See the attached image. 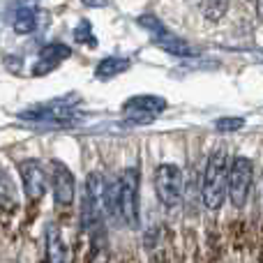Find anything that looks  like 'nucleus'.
<instances>
[{"instance_id": "nucleus-1", "label": "nucleus", "mask_w": 263, "mask_h": 263, "mask_svg": "<svg viewBox=\"0 0 263 263\" xmlns=\"http://www.w3.org/2000/svg\"><path fill=\"white\" fill-rule=\"evenodd\" d=\"M106 180L102 173L92 171L86 178V190L81 196V224L92 238H97L104 229V215L106 210Z\"/></svg>"}, {"instance_id": "nucleus-2", "label": "nucleus", "mask_w": 263, "mask_h": 263, "mask_svg": "<svg viewBox=\"0 0 263 263\" xmlns=\"http://www.w3.org/2000/svg\"><path fill=\"white\" fill-rule=\"evenodd\" d=\"M227 190H229V157L227 150L217 148L210 153L208 162H205V171H203V203L208 210H219L227 199Z\"/></svg>"}, {"instance_id": "nucleus-3", "label": "nucleus", "mask_w": 263, "mask_h": 263, "mask_svg": "<svg viewBox=\"0 0 263 263\" xmlns=\"http://www.w3.org/2000/svg\"><path fill=\"white\" fill-rule=\"evenodd\" d=\"M136 23H139V26L150 35L153 44L157 46V49L166 51V53L178 55V58H194V55L199 53V51H196L192 44H187L182 37L173 35V32L168 30V28L164 26L157 16H153V14H143V16H139L136 18Z\"/></svg>"}, {"instance_id": "nucleus-4", "label": "nucleus", "mask_w": 263, "mask_h": 263, "mask_svg": "<svg viewBox=\"0 0 263 263\" xmlns=\"http://www.w3.org/2000/svg\"><path fill=\"white\" fill-rule=\"evenodd\" d=\"M118 217L132 229L139 231L141 210H139V168L129 166L118 180Z\"/></svg>"}, {"instance_id": "nucleus-5", "label": "nucleus", "mask_w": 263, "mask_h": 263, "mask_svg": "<svg viewBox=\"0 0 263 263\" xmlns=\"http://www.w3.org/2000/svg\"><path fill=\"white\" fill-rule=\"evenodd\" d=\"M252 180H254V164L250 157H236L229 162V190L227 196L231 201V205L236 210H242L250 199V190H252Z\"/></svg>"}, {"instance_id": "nucleus-6", "label": "nucleus", "mask_w": 263, "mask_h": 263, "mask_svg": "<svg viewBox=\"0 0 263 263\" xmlns=\"http://www.w3.org/2000/svg\"><path fill=\"white\" fill-rule=\"evenodd\" d=\"M77 97H58L51 102H40L18 114V118L26 123H60L67 125L74 116V106H77Z\"/></svg>"}, {"instance_id": "nucleus-7", "label": "nucleus", "mask_w": 263, "mask_h": 263, "mask_svg": "<svg viewBox=\"0 0 263 263\" xmlns=\"http://www.w3.org/2000/svg\"><path fill=\"white\" fill-rule=\"evenodd\" d=\"M155 192L164 208H178L182 201V171L176 164H159L155 171Z\"/></svg>"}, {"instance_id": "nucleus-8", "label": "nucleus", "mask_w": 263, "mask_h": 263, "mask_svg": "<svg viewBox=\"0 0 263 263\" xmlns=\"http://www.w3.org/2000/svg\"><path fill=\"white\" fill-rule=\"evenodd\" d=\"M166 106V100L159 95H134L123 104V116L134 125H145L164 114Z\"/></svg>"}, {"instance_id": "nucleus-9", "label": "nucleus", "mask_w": 263, "mask_h": 263, "mask_svg": "<svg viewBox=\"0 0 263 263\" xmlns=\"http://www.w3.org/2000/svg\"><path fill=\"white\" fill-rule=\"evenodd\" d=\"M51 192H53L55 205L60 208H69L77 194V180L74 173L67 164H63L60 159H51Z\"/></svg>"}, {"instance_id": "nucleus-10", "label": "nucleus", "mask_w": 263, "mask_h": 263, "mask_svg": "<svg viewBox=\"0 0 263 263\" xmlns=\"http://www.w3.org/2000/svg\"><path fill=\"white\" fill-rule=\"evenodd\" d=\"M18 176L23 182V192H26L28 201H40L46 192V173L42 162L37 159H23L18 164Z\"/></svg>"}, {"instance_id": "nucleus-11", "label": "nucleus", "mask_w": 263, "mask_h": 263, "mask_svg": "<svg viewBox=\"0 0 263 263\" xmlns=\"http://www.w3.org/2000/svg\"><path fill=\"white\" fill-rule=\"evenodd\" d=\"M72 55V49L63 42H51V44H44L40 49V58H37L35 67H32V74L40 77V74H46L51 69H55L63 60H67Z\"/></svg>"}, {"instance_id": "nucleus-12", "label": "nucleus", "mask_w": 263, "mask_h": 263, "mask_svg": "<svg viewBox=\"0 0 263 263\" xmlns=\"http://www.w3.org/2000/svg\"><path fill=\"white\" fill-rule=\"evenodd\" d=\"M69 259L67 254V245H65L63 236H60V229L55 224L46 227V261L51 263H65Z\"/></svg>"}, {"instance_id": "nucleus-13", "label": "nucleus", "mask_w": 263, "mask_h": 263, "mask_svg": "<svg viewBox=\"0 0 263 263\" xmlns=\"http://www.w3.org/2000/svg\"><path fill=\"white\" fill-rule=\"evenodd\" d=\"M129 69V58H120V55H109V58H102L95 67V79L100 81H109L116 79L118 74L127 72Z\"/></svg>"}, {"instance_id": "nucleus-14", "label": "nucleus", "mask_w": 263, "mask_h": 263, "mask_svg": "<svg viewBox=\"0 0 263 263\" xmlns=\"http://www.w3.org/2000/svg\"><path fill=\"white\" fill-rule=\"evenodd\" d=\"M37 16H40V12H37V7H30V5H21V7L14 9V30L18 32V35H30V32H35L37 28Z\"/></svg>"}, {"instance_id": "nucleus-15", "label": "nucleus", "mask_w": 263, "mask_h": 263, "mask_svg": "<svg viewBox=\"0 0 263 263\" xmlns=\"http://www.w3.org/2000/svg\"><path fill=\"white\" fill-rule=\"evenodd\" d=\"M18 205V196H16V187L9 180L7 176H0V208L3 210H16Z\"/></svg>"}, {"instance_id": "nucleus-16", "label": "nucleus", "mask_w": 263, "mask_h": 263, "mask_svg": "<svg viewBox=\"0 0 263 263\" xmlns=\"http://www.w3.org/2000/svg\"><path fill=\"white\" fill-rule=\"evenodd\" d=\"M229 5H231V0H205V5H203L205 18L208 21H219L229 12Z\"/></svg>"}, {"instance_id": "nucleus-17", "label": "nucleus", "mask_w": 263, "mask_h": 263, "mask_svg": "<svg viewBox=\"0 0 263 263\" xmlns=\"http://www.w3.org/2000/svg\"><path fill=\"white\" fill-rule=\"evenodd\" d=\"M74 42H77V44H88V46H92V49H95V46H97V37L92 35L90 21H81L77 28H74Z\"/></svg>"}, {"instance_id": "nucleus-18", "label": "nucleus", "mask_w": 263, "mask_h": 263, "mask_svg": "<svg viewBox=\"0 0 263 263\" xmlns=\"http://www.w3.org/2000/svg\"><path fill=\"white\" fill-rule=\"evenodd\" d=\"M245 127V118H240V116H227V118H217L215 120V129L222 132V134H229V132H238Z\"/></svg>"}, {"instance_id": "nucleus-19", "label": "nucleus", "mask_w": 263, "mask_h": 263, "mask_svg": "<svg viewBox=\"0 0 263 263\" xmlns=\"http://www.w3.org/2000/svg\"><path fill=\"white\" fill-rule=\"evenodd\" d=\"M86 7L90 9H102V7H109V0H81Z\"/></svg>"}, {"instance_id": "nucleus-20", "label": "nucleus", "mask_w": 263, "mask_h": 263, "mask_svg": "<svg viewBox=\"0 0 263 263\" xmlns=\"http://www.w3.org/2000/svg\"><path fill=\"white\" fill-rule=\"evenodd\" d=\"M256 16H259V21L263 23V0H256Z\"/></svg>"}]
</instances>
